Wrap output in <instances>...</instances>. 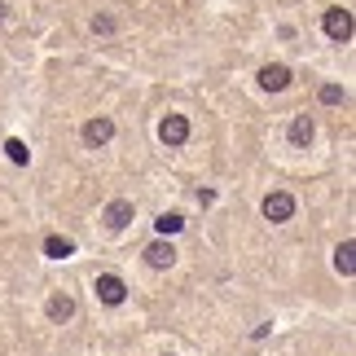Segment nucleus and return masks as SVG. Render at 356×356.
<instances>
[{
  "mask_svg": "<svg viewBox=\"0 0 356 356\" xmlns=\"http://www.w3.org/2000/svg\"><path fill=\"white\" fill-rule=\"evenodd\" d=\"M295 216V198L286 194V189H273V194L264 198V220H273V225H286Z\"/></svg>",
  "mask_w": 356,
  "mask_h": 356,
  "instance_id": "1",
  "label": "nucleus"
},
{
  "mask_svg": "<svg viewBox=\"0 0 356 356\" xmlns=\"http://www.w3.org/2000/svg\"><path fill=\"white\" fill-rule=\"evenodd\" d=\"M92 31H97V35H115V18H111V13H97V18H92Z\"/></svg>",
  "mask_w": 356,
  "mask_h": 356,
  "instance_id": "15",
  "label": "nucleus"
},
{
  "mask_svg": "<svg viewBox=\"0 0 356 356\" xmlns=\"http://www.w3.org/2000/svg\"><path fill=\"white\" fill-rule=\"evenodd\" d=\"M111 136H115V123L106 119V115H97V119L84 123V141H88V145H106Z\"/></svg>",
  "mask_w": 356,
  "mask_h": 356,
  "instance_id": "6",
  "label": "nucleus"
},
{
  "mask_svg": "<svg viewBox=\"0 0 356 356\" xmlns=\"http://www.w3.org/2000/svg\"><path fill=\"white\" fill-rule=\"evenodd\" d=\"M286 84H291V66H282V62H268V66H259V88H268V92H282Z\"/></svg>",
  "mask_w": 356,
  "mask_h": 356,
  "instance_id": "4",
  "label": "nucleus"
},
{
  "mask_svg": "<svg viewBox=\"0 0 356 356\" xmlns=\"http://www.w3.org/2000/svg\"><path fill=\"white\" fill-rule=\"evenodd\" d=\"M5 154H9L13 163H26V159H31V149H26L18 136H9V141H5Z\"/></svg>",
  "mask_w": 356,
  "mask_h": 356,
  "instance_id": "14",
  "label": "nucleus"
},
{
  "mask_svg": "<svg viewBox=\"0 0 356 356\" xmlns=\"http://www.w3.org/2000/svg\"><path fill=\"white\" fill-rule=\"evenodd\" d=\"M154 229H159L163 238H172V234H181V229H185V220H181V216H176V211H163L159 220H154Z\"/></svg>",
  "mask_w": 356,
  "mask_h": 356,
  "instance_id": "13",
  "label": "nucleus"
},
{
  "mask_svg": "<svg viewBox=\"0 0 356 356\" xmlns=\"http://www.w3.org/2000/svg\"><path fill=\"white\" fill-rule=\"evenodd\" d=\"M44 255H49V259H71V255H75V242L53 234V238H44Z\"/></svg>",
  "mask_w": 356,
  "mask_h": 356,
  "instance_id": "10",
  "label": "nucleus"
},
{
  "mask_svg": "<svg viewBox=\"0 0 356 356\" xmlns=\"http://www.w3.org/2000/svg\"><path fill=\"white\" fill-rule=\"evenodd\" d=\"M106 225H111V229H128L132 225V202L128 198H115L111 207H106Z\"/></svg>",
  "mask_w": 356,
  "mask_h": 356,
  "instance_id": "8",
  "label": "nucleus"
},
{
  "mask_svg": "<svg viewBox=\"0 0 356 356\" xmlns=\"http://www.w3.org/2000/svg\"><path fill=\"white\" fill-rule=\"evenodd\" d=\"M0 22H5V5H0Z\"/></svg>",
  "mask_w": 356,
  "mask_h": 356,
  "instance_id": "17",
  "label": "nucleus"
},
{
  "mask_svg": "<svg viewBox=\"0 0 356 356\" xmlns=\"http://www.w3.org/2000/svg\"><path fill=\"white\" fill-rule=\"evenodd\" d=\"M334 268L343 273V277H352V273H356V242L352 238L334 246Z\"/></svg>",
  "mask_w": 356,
  "mask_h": 356,
  "instance_id": "9",
  "label": "nucleus"
},
{
  "mask_svg": "<svg viewBox=\"0 0 356 356\" xmlns=\"http://www.w3.org/2000/svg\"><path fill=\"white\" fill-rule=\"evenodd\" d=\"M123 295H128L123 277H115V273H102V277H97V299H102V304H123Z\"/></svg>",
  "mask_w": 356,
  "mask_h": 356,
  "instance_id": "5",
  "label": "nucleus"
},
{
  "mask_svg": "<svg viewBox=\"0 0 356 356\" xmlns=\"http://www.w3.org/2000/svg\"><path fill=\"white\" fill-rule=\"evenodd\" d=\"M321 102L325 106H339V102H343V88H339V84H325L321 88Z\"/></svg>",
  "mask_w": 356,
  "mask_h": 356,
  "instance_id": "16",
  "label": "nucleus"
},
{
  "mask_svg": "<svg viewBox=\"0 0 356 356\" xmlns=\"http://www.w3.org/2000/svg\"><path fill=\"white\" fill-rule=\"evenodd\" d=\"M145 259H149L154 268H172V264H176V246H172V242H149V246H145Z\"/></svg>",
  "mask_w": 356,
  "mask_h": 356,
  "instance_id": "7",
  "label": "nucleus"
},
{
  "mask_svg": "<svg viewBox=\"0 0 356 356\" xmlns=\"http://www.w3.org/2000/svg\"><path fill=\"white\" fill-rule=\"evenodd\" d=\"M49 317H53V321L75 317V299H71V295H53V299H49Z\"/></svg>",
  "mask_w": 356,
  "mask_h": 356,
  "instance_id": "11",
  "label": "nucleus"
},
{
  "mask_svg": "<svg viewBox=\"0 0 356 356\" xmlns=\"http://www.w3.org/2000/svg\"><path fill=\"white\" fill-rule=\"evenodd\" d=\"M312 132H317V128H312V119H308V115H295V123H291V141H295V145H308Z\"/></svg>",
  "mask_w": 356,
  "mask_h": 356,
  "instance_id": "12",
  "label": "nucleus"
},
{
  "mask_svg": "<svg viewBox=\"0 0 356 356\" xmlns=\"http://www.w3.org/2000/svg\"><path fill=\"white\" fill-rule=\"evenodd\" d=\"M325 35L339 40V44H348L352 40V13L348 9H325Z\"/></svg>",
  "mask_w": 356,
  "mask_h": 356,
  "instance_id": "3",
  "label": "nucleus"
},
{
  "mask_svg": "<svg viewBox=\"0 0 356 356\" xmlns=\"http://www.w3.org/2000/svg\"><path fill=\"white\" fill-rule=\"evenodd\" d=\"M159 141L163 145H185L189 141V119L185 115H163L159 119Z\"/></svg>",
  "mask_w": 356,
  "mask_h": 356,
  "instance_id": "2",
  "label": "nucleus"
}]
</instances>
